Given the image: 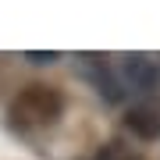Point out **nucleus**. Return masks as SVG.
Returning <instances> with one entry per match:
<instances>
[{
	"instance_id": "20e7f679",
	"label": "nucleus",
	"mask_w": 160,
	"mask_h": 160,
	"mask_svg": "<svg viewBox=\"0 0 160 160\" xmlns=\"http://www.w3.org/2000/svg\"><path fill=\"white\" fill-rule=\"evenodd\" d=\"M29 57H32V61H39V64H43V61H53V57H57V53H29Z\"/></svg>"
},
{
	"instance_id": "f03ea898",
	"label": "nucleus",
	"mask_w": 160,
	"mask_h": 160,
	"mask_svg": "<svg viewBox=\"0 0 160 160\" xmlns=\"http://www.w3.org/2000/svg\"><path fill=\"white\" fill-rule=\"evenodd\" d=\"M125 125H128L132 135H139V139H157L160 135V103L157 100L132 103L128 114H125Z\"/></svg>"
},
{
	"instance_id": "f257e3e1",
	"label": "nucleus",
	"mask_w": 160,
	"mask_h": 160,
	"mask_svg": "<svg viewBox=\"0 0 160 160\" xmlns=\"http://www.w3.org/2000/svg\"><path fill=\"white\" fill-rule=\"evenodd\" d=\"M64 110V96L53 86H25L7 107V118H11L14 128H43L53 125Z\"/></svg>"
},
{
	"instance_id": "7ed1b4c3",
	"label": "nucleus",
	"mask_w": 160,
	"mask_h": 160,
	"mask_svg": "<svg viewBox=\"0 0 160 160\" xmlns=\"http://www.w3.org/2000/svg\"><path fill=\"white\" fill-rule=\"evenodd\" d=\"M125 82L132 89H139V92H146V89H153L157 86V64L149 61V57H128L125 61Z\"/></svg>"
}]
</instances>
